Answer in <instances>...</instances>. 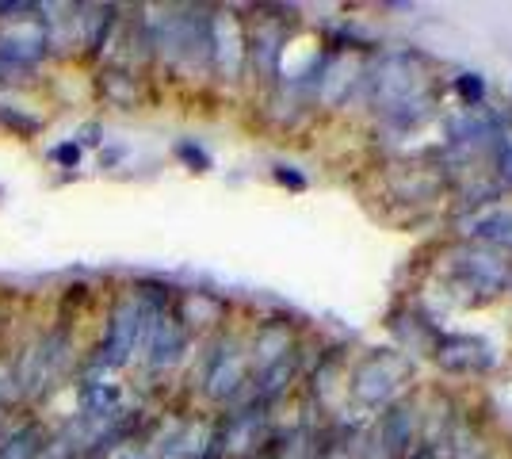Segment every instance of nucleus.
Here are the masks:
<instances>
[{"label":"nucleus","mask_w":512,"mask_h":459,"mask_svg":"<svg viewBox=\"0 0 512 459\" xmlns=\"http://www.w3.org/2000/svg\"><path fill=\"white\" fill-rule=\"evenodd\" d=\"M371 92L379 111L398 127H417L436 108V81L428 73V62L413 50L383 54V62L371 73Z\"/></svg>","instance_id":"obj_1"},{"label":"nucleus","mask_w":512,"mask_h":459,"mask_svg":"<svg viewBox=\"0 0 512 459\" xmlns=\"http://www.w3.org/2000/svg\"><path fill=\"white\" fill-rule=\"evenodd\" d=\"M448 272H451V280H455V287H459L467 299H478V303L501 295V291L512 284L509 253H501V249H493V245H463V249H455Z\"/></svg>","instance_id":"obj_2"},{"label":"nucleus","mask_w":512,"mask_h":459,"mask_svg":"<svg viewBox=\"0 0 512 459\" xmlns=\"http://www.w3.org/2000/svg\"><path fill=\"white\" fill-rule=\"evenodd\" d=\"M146 322H150V310L138 303V299H127L111 310V322H107V333L100 341V356H96V368H123L134 349L142 345L146 337Z\"/></svg>","instance_id":"obj_3"},{"label":"nucleus","mask_w":512,"mask_h":459,"mask_svg":"<svg viewBox=\"0 0 512 459\" xmlns=\"http://www.w3.org/2000/svg\"><path fill=\"white\" fill-rule=\"evenodd\" d=\"M406 372H409L406 356H398L394 349L371 352L360 368H356V375H352V394H356V402L379 410V406H386V402L394 398V391L402 387Z\"/></svg>","instance_id":"obj_4"},{"label":"nucleus","mask_w":512,"mask_h":459,"mask_svg":"<svg viewBox=\"0 0 512 459\" xmlns=\"http://www.w3.org/2000/svg\"><path fill=\"white\" fill-rule=\"evenodd\" d=\"M245 58H249V39H245V31H241V20H237L234 12H218L211 16V62L230 81H234L241 66H245Z\"/></svg>","instance_id":"obj_5"},{"label":"nucleus","mask_w":512,"mask_h":459,"mask_svg":"<svg viewBox=\"0 0 512 459\" xmlns=\"http://www.w3.org/2000/svg\"><path fill=\"white\" fill-rule=\"evenodd\" d=\"M146 345H150V368H172L180 360V352L188 349V326L180 318H172L169 310L150 314L146 322Z\"/></svg>","instance_id":"obj_6"},{"label":"nucleus","mask_w":512,"mask_h":459,"mask_svg":"<svg viewBox=\"0 0 512 459\" xmlns=\"http://www.w3.org/2000/svg\"><path fill=\"white\" fill-rule=\"evenodd\" d=\"M436 364L444 368V372H482V368H490V345L486 341H478V337H467V333H444V337H436Z\"/></svg>","instance_id":"obj_7"},{"label":"nucleus","mask_w":512,"mask_h":459,"mask_svg":"<svg viewBox=\"0 0 512 459\" xmlns=\"http://www.w3.org/2000/svg\"><path fill=\"white\" fill-rule=\"evenodd\" d=\"M413 433H417L413 406H406V402L390 406L383 414V421H379V429H375V456L371 459H406Z\"/></svg>","instance_id":"obj_8"},{"label":"nucleus","mask_w":512,"mask_h":459,"mask_svg":"<svg viewBox=\"0 0 512 459\" xmlns=\"http://www.w3.org/2000/svg\"><path fill=\"white\" fill-rule=\"evenodd\" d=\"M241 383H245V356L237 352L234 341H222L207 360V394L226 402L241 391Z\"/></svg>","instance_id":"obj_9"},{"label":"nucleus","mask_w":512,"mask_h":459,"mask_svg":"<svg viewBox=\"0 0 512 459\" xmlns=\"http://www.w3.org/2000/svg\"><path fill=\"white\" fill-rule=\"evenodd\" d=\"M46 50H50V39H46V27H8L0 31V62L16 69H31L35 62H43Z\"/></svg>","instance_id":"obj_10"},{"label":"nucleus","mask_w":512,"mask_h":459,"mask_svg":"<svg viewBox=\"0 0 512 459\" xmlns=\"http://www.w3.org/2000/svg\"><path fill=\"white\" fill-rule=\"evenodd\" d=\"M463 234L482 238L501 253H512V207H493V211L474 215V219L463 222Z\"/></svg>","instance_id":"obj_11"},{"label":"nucleus","mask_w":512,"mask_h":459,"mask_svg":"<svg viewBox=\"0 0 512 459\" xmlns=\"http://www.w3.org/2000/svg\"><path fill=\"white\" fill-rule=\"evenodd\" d=\"M295 375H299V349L287 352V356H279L276 364H268V368L256 372V402H260V406L276 402L279 394L291 387Z\"/></svg>","instance_id":"obj_12"},{"label":"nucleus","mask_w":512,"mask_h":459,"mask_svg":"<svg viewBox=\"0 0 512 459\" xmlns=\"http://www.w3.org/2000/svg\"><path fill=\"white\" fill-rule=\"evenodd\" d=\"M287 352H295L287 326H264L260 333H256V345H253L256 372H260V368H268V364H276L279 356H287Z\"/></svg>","instance_id":"obj_13"},{"label":"nucleus","mask_w":512,"mask_h":459,"mask_svg":"<svg viewBox=\"0 0 512 459\" xmlns=\"http://www.w3.org/2000/svg\"><path fill=\"white\" fill-rule=\"evenodd\" d=\"M46 452V433L39 425H23L0 444V459H39Z\"/></svg>","instance_id":"obj_14"},{"label":"nucleus","mask_w":512,"mask_h":459,"mask_svg":"<svg viewBox=\"0 0 512 459\" xmlns=\"http://www.w3.org/2000/svg\"><path fill=\"white\" fill-rule=\"evenodd\" d=\"M279 43H283V35H279L276 27H260L253 39H249V58H253V66L260 73H276V62H279Z\"/></svg>","instance_id":"obj_15"},{"label":"nucleus","mask_w":512,"mask_h":459,"mask_svg":"<svg viewBox=\"0 0 512 459\" xmlns=\"http://www.w3.org/2000/svg\"><path fill=\"white\" fill-rule=\"evenodd\" d=\"M107 100H115V104H123V108H134V100H138V88H134V77L130 73H119V69H111L104 73V81H100Z\"/></svg>","instance_id":"obj_16"},{"label":"nucleus","mask_w":512,"mask_h":459,"mask_svg":"<svg viewBox=\"0 0 512 459\" xmlns=\"http://www.w3.org/2000/svg\"><path fill=\"white\" fill-rule=\"evenodd\" d=\"M455 96L463 100L467 111H478L486 104V77L482 73H459L455 77Z\"/></svg>","instance_id":"obj_17"},{"label":"nucleus","mask_w":512,"mask_h":459,"mask_svg":"<svg viewBox=\"0 0 512 459\" xmlns=\"http://www.w3.org/2000/svg\"><path fill=\"white\" fill-rule=\"evenodd\" d=\"M176 157H180L188 169H195V173H207V169H211V153L203 150V146H195V142H176Z\"/></svg>","instance_id":"obj_18"},{"label":"nucleus","mask_w":512,"mask_h":459,"mask_svg":"<svg viewBox=\"0 0 512 459\" xmlns=\"http://www.w3.org/2000/svg\"><path fill=\"white\" fill-rule=\"evenodd\" d=\"M0 123H4L8 131H16V134H35V131H39V119H31V115H23V111L8 108V104H0Z\"/></svg>","instance_id":"obj_19"},{"label":"nucleus","mask_w":512,"mask_h":459,"mask_svg":"<svg viewBox=\"0 0 512 459\" xmlns=\"http://www.w3.org/2000/svg\"><path fill=\"white\" fill-rule=\"evenodd\" d=\"M50 157H54L58 165H65V169H77V165H81V146H77V142H65V146H54Z\"/></svg>","instance_id":"obj_20"},{"label":"nucleus","mask_w":512,"mask_h":459,"mask_svg":"<svg viewBox=\"0 0 512 459\" xmlns=\"http://www.w3.org/2000/svg\"><path fill=\"white\" fill-rule=\"evenodd\" d=\"M272 176H276L279 184L295 188V192H302V188H306V176H302L299 169H295V165H276V169H272Z\"/></svg>","instance_id":"obj_21"},{"label":"nucleus","mask_w":512,"mask_h":459,"mask_svg":"<svg viewBox=\"0 0 512 459\" xmlns=\"http://www.w3.org/2000/svg\"><path fill=\"white\" fill-rule=\"evenodd\" d=\"M39 4H27V0H16V4H0V20H23V16H35Z\"/></svg>","instance_id":"obj_22"},{"label":"nucleus","mask_w":512,"mask_h":459,"mask_svg":"<svg viewBox=\"0 0 512 459\" xmlns=\"http://www.w3.org/2000/svg\"><path fill=\"white\" fill-rule=\"evenodd\" d=\"M77 146H100V123H88L81 138H77Z\"/></svg>","instance_id":"obj_23"},{"label":"nucleus","mask_w":512,"mask_h":459,"mask_svg":"<svg viewBox=\"0 0 512 459\" xmlns=\"http://www.w3.org/2000/svg\"><path fill=\"white\" fill-rule=\"evenodd\" d=\"M497 169H501V176L512 184V146H505V150L497 153Z\"/></svg>","instance_id":"obj_24"},{"label":"nucleus","mask_w":512,"mask_h":459,"mask_svg":"<svg viewBox=\"0 0 512 459\" xmlns=\"http://www.w3.org/2000/svg\"><path fill=\"white\" fill-rule=\"evenodd\" d=\"M123 459H134V456H123Z\"/></svg>","instance_id":"obj_25"}]
</instances>
